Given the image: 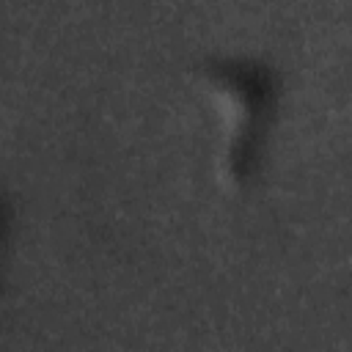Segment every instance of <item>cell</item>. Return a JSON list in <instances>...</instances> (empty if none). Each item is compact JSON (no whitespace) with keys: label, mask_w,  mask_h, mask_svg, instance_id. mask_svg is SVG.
Segmentation results:
<instances>
[{"label":"cell","mask_w":352,"mask_h":352,"mask_svg":"<svg viewBox=\"0 0 352 352\" xmlns=\"http://www.w3.org/2000/svg\"><path fill=\"white\" fill-rule=\"evenodd\" d=\"M198 72L234 107L223 170L234 184L245 187L264 165L280 102V72L258 55H209L198 63Z\"/></svg>","instance_id":"6da1fadb"}]
</instances>
